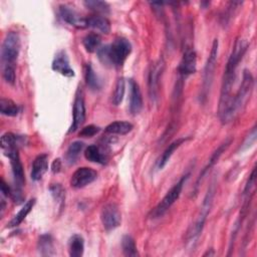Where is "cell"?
Listing matches in <instances>:
<instances>
[{
	"mask_svg": "<svg viewBox=\"0 0 257 257\" xmlns=\"http://www.w3.org/2000/svg\"><path fill=\"white\" fill-rule=\"evenodd\" d=\"M247 48H248V43L244 39L242 38L237 39L235 41L232 52L229 56V59L227 61V64L224 70L219 108H218L219 117L223 123L230 122V108H231L232 97H233L232 88L236 79L237 67L241 59L243 58Z\"/></svg>",
	"mask_w": 257,
	"mask_h": 257,
	"instance_id": "1",
	"label": "cell"
},
{
	"mask_svg": "<svg viewBox=\"0 0 257 257\" xmlns=\"http://www.w3.org/2000/svg\"><path fill=\"white\" fill-rule=\"evenodd\" d=\"M98 59L106 66L121 67L132 52V44L124 37H117L109 45L98 48Z\"/></svg>",
	"mask_w": 257,
	"mask_h": 257,
	"instance_id": "2",
	"label": "cell"
},
{
	"mask_svg": "<svg viewBox=\"0 0 257 257\" xmlns=\"http://www.w3.org/2000/svg\"><path fill=\"white\" fill-rule=\"evenodd\" d=\"M253 85H254V78L252 74L250 73V71L244 70L242 83L239 89L236 91V93L232 97V104L230 108V121L234 119L246 105L248 99L251 96Z\"/></svg>",
	"mask_w": 257,
	"mask_h": 257,
	"instance_id": "3",
	"label": "cell"
},
{
	"mask_svg": "<svg viewBox=\"0 0 257 257\" xmlns=\"http://www.w3.org/2000/svg\"><path fill=\"white\" fill-rule=\"evenodd\" d=\"M214 194H215V185L212 184L206 193V196L204 198L203 204L200 208V212H199V215H198L195 223L189 228V230L187 232V236H186L187 243L194 245L196 240L199 238V236L203 230L204 224L206 222L207 216L211 210Z\"/></svg>",
	"mask_w": 257,
	"mask_h": 257,
	"instance_id": "4",
	"label": "cell"
},
{
	"mask_svg": "<svg viewBox=\"0 0 257 257\" xmlns=\"http://www.w3.org/2000/svg\"><path fill=\"white\" fill-rule=\"evenodd\" d=\"M190 174H186L184 175L165 195V197L162 199V201L156 206V208L151 212V218L153 219H157L162 217L170 208L171 206L178 200V198L180 197L183 187L186 183V181L189 179Z\"/></svg>",
	"mask_w": 257,
	"mask_h": 257,
	"instance_id": "5",
	"label": "cell"
},
{
	"mask_svg": "<svg viewBox=\"0 0 257 257\" xmlns=\"http://www.w3.org/2000/svg\"><path fill=\"white\" fill-rule=\"evenodd\" d=\"M20 51V37L15 31H10L6 34L1 48L2 67L15 66Z\"/></svg>",
	"mask_w": 257,
	"mask_h": 257,
	"instance_id": "6",
	"label": "cell"
},
{
	"mask_svg": "<svg viewBox=\"0 0 257 257\" xmlns=\"http://www.w3.org/2000/svg\"><path fill=\"white\" fill-rule=\"evenodd\" d=\"M218 48H219V42L218 39H214L210 55L207 59L205 68H204V74H203V83H202V89H201V100L204 101L207 96L208 92L210 91L212 82H213V76L214 71L216 67L217 62V56H218Z\"/></svg>",
	"mask_w": 257,
	"mask_h": 257,
	"instance_id": "7",
	"label": "cell"
},
{
	"mask_svg": "<svg viewBox=\"0 0 257 257\" xmlns=\"http://www.w3.org/2000/svg\"><path fill=\"white\" fill-rule=\"evenodd\" d=\"M100 220L106 231H111L117 228L121 223V213L118 207L113 203L103 206L100 212Z\"/></svg>",
	"mask_w": 257,
	"mask_h": 257,
	"instance_id": "8",
	"label": "cell"
},
{
	"mask_svg": "<svg viewBox=\"0 0 257 257\" xmlns=\"http://www.w3.org/2000/svg\"><path fill=\"white\" fill-rule=\"evenodd\" d=\"M85 120V104L82 92L78 89L74 102H73V109H72V123L69 127L68 133H74L77 131Z\"/></svg>",
	"mask_w": 257,
	"mask_h": 257,
	"instance_id": "9",
	"label": "cell"
},
{
	"mask_svg": "<svg viewBox=\"0 0 257 257\" xmlns=\"http://www.w3.org/2000/svg\"><path fill=\"white\" fill-rule=\"evenodd\" d=\"M4 155L9 158L10 165L12 168V173L15 181V186L18 188H22L25 182L23 166L20 161V157L18 154V148H11L9 150L4 151Z\"/></svg>",
	"mask_w": 257,
	"mask_h": 257,
	"instance_id": "10",
	"label": "cell"
},
{
	"mask_svg": "<svg viewBox=\"0 0 257 257\" xmlns=\"http://www.w3.org/2000/svg\"><path fill=\"white\" fill-rule=\"evenodd\" d=\"M96 171L88 167H81L72 174L70 179V185L75 189H80L91 184L94 180H96Z\"/></svg>",
	"mask_w": 257,
	"mask_h": 257,
	"instance_id": "11",
	"label": "cell"
},
{
	"mask_svg": "<svg viewBox=\"0 0 257 257\" xmlns=\"http://www.w3.org/2000/svg\"><path fill=\"white\" fill-rule=\"evenodd\" d=\"M164 70V62L159 60L152 64L149 72L148 84H149V93L151 99L155 100L158 97L160 89V79Z\"/></svg>",
	"mask_w": 257,
	"mask_h": 257,
	"instance_id": "12",
	"label": "cell"
},
{
	"mask_svg": "<svg viewBox=\"0 0 257 257\" xmlns=\"http://www.w3.org/2000/svg\"><path fill=\"white\" fill-rule=\"evenodd\" d=\"M59 15L62 20L75 28H85L87 27V19L78 14L74 9L67 5L59 6Z\"/></svg>",
	"mask_w": 257,
	"mask_h": 257,
	"instance_id": "13",
	"label": "cell"
},
{
	"mask_svg": "<svg viewBox=\"0 0 257 257\" xmlns=\"http://www.w3.org/2000/svg\"><path fill=\"white\" fill-rule=\"evenodd\" d=\"M178 69H179L180 74L185 77L196 72L197 55H196V52L194 49L186 48Z\"/></svg>",
	"mask_w": 257,
	"mask_h": 257,
	"instance_id": "14",
	"label": "cell"
},
{
	"mask_svg": "<svg viewBox=\"0 0 257 257\" xmlns=\"http://www.w3.org/2000/svg\"><path fill=\"white\" fill-rule=\"evenodd\" d=\"M51 67L54 71L60 73L63 76H66V77L74 76V70L71 68L69 64L68 56L64 50H60L55 54Z\"/></svg>",
	"mask_w": 257,
	"mask_h": 257,
	"instance_id": "15",
	"label": "cell"
},
{
	"mask_svg": "<svg viewBox=\"0 0 257 257\" xmlns=\"http://www.w3.org/2000/svg\"><path fill=\"white\" fill-rule=\"evenodd\" d=\"M130 87V111L133 114H138L143 108V96L140 85L134 79L128 80Z\"/></svg>",
	"mask_w": 257,
	"mask_h": 257,
	"instance_id": "16",
	"label": "cell"
},
{
	"mask_svg": "<svg viewBox=\"0 0 257 257\" xmlns=\"http://www.w3.org/2000/svg\"><path fill=\"white\" fill-rule=\"evenodd\" d=\"M48 169V155L41 154L37 156L32 164L31 179L33 181H39Z\"/></svg>",
	"mask_w": 257,
	"mask_h": 257,
	"instance_id": "17",
	"label": "cell"
},
{
	"mask_svg": "<svg viewBox=\"0 0 257 257\" xmlns=\"http://www.w3.org/2000/svg\"><path fill=\"white\" fill-rule=\"evenodd\" d=\"M231 143H232V139H228V140H226L224 143H222V144L215 150V152L212 154V156H211V158H210V160H209L208 165H207V166L204 168V170L201 172V174H200V176H199V178H198L196 187H198V184H199L200 181L204 178V176L206 175V173L218 162V160H219V158L221 157V155L228 149V147L231 145Z\"/></svg>",
	"mask_w": 257,
	"mask_h": 257,
	"instance_id": "18",
	"label": "cell"
},
{
	"mask_svg": "<svg viewBox=\"0 0 257 257\" xmlns=\"http://www.w3.org/2000/svg\"><path fill=\"white\" fill-rule=\"evenodd\" d=\"M86 19L87 27L94 28L104 34H108L110 32V22L103 15H91Z\"/></svg>",
	"mask_w": 257,
	"mask_h": 257,
	"instance_id": "19",
	"label": "cell"
},
{
	"mask_svg": "<svg viewBox=\"0 0 257 257\" xmlns=\"http://www.w3.org/2000/svg\"><path fill=\"white\" fill-rule=\"evenodd\" d=\"M189 139H190V138H180V139H178V140H175L173 143H171V144L167 147V149L164 151V153L162 154L161 158L159 159L158 168L162 170V169L167 165V163L170 161V159H171V157L173 156L174 152H175L181 145H183L186 141H188Z\"/></svg>",
	"mask_w": 257,
	"mask_h": 257,
	"instance_id": "20",
	"label": "cell"
},
{
	"mask_svg": "<svg viewBox=\"0 0 257 257\" xmlns=\"http://www.w3.org/2000/svg\"><path fill=\"white\" fill-rule=\"evenodd\" d=\"M38 252L42 256H52L55 254L53 238L50 234H42L37 243Z\"/></svg>",
	"mask_w": 257,
	"mask_h": 257,
	"instance_id": "21",
	"label": "cell"
},
{
	"mask_svg": "<svg viewBox=\"0 0 257 257\" xmlns=\"http://www.w3.org/2000/svg\"><path fill=\"white\" fill-rule=\"evenodd\" d=\"M35 199H30L28 200L24 205L23 207L19 210V212L12 218V220L7 224V228H13V227H16L18 226L26 217L27 215L30 213V211L32 210V208L34 207L35 205Z\"/></svg>",
	"mask_w": 257,
	"mask_h": 257,
	"instance_id": "22",
	"label": "cell"
},
{
	"mask_svg": "<svg viewBox=\"0 0 257 257\" xmlns=\"http://www.w3.org/2000/svg\"><path fill=\"white\" fill-rule=\"evenodd\" d=\"M134 128L133 123L125 120H116L110 122L106 127L105 132L113 135H126Z\"/></svg>",
	"mask_w": 257,
	"mask_h": 257,
	"instance_id": "23",
	"label": "cell"
},
{
	"mask_svg": "<svg viewBox=\"0 0 257 257\" xmlns=\"http://www.w3.org/2000/svg\"><path fill=\"white\" fill-rule=\"evenodd\" d=\"M84 157L87 161L91 163H97L100 165H104L106 163L105 156L100 152L99 148L95 145H90L85 149Z\"/></svg>",
	"mask_w": 257,
	"mask_h": 257,
	"instance_id": "24",
	"label": "cell"
},
{
	"mask_svg": "<svg viewBox=\"0 0 257 257\" xmlns=\"http://www.w3.org/2000/svg\"><path fill=\"white\" fill-rule=\"evenodd\" d=\"M84 251V240L82 236L74 234L69 240V255L71 257H81Z\"/></svg>",
	"mask_w": 257,
	"mask_h": 257,
	"instance_id": "25",
	"label": "cell"
},
{
	"mask_svg": "<svg viewBox=\"0 0 257 257\" xmlns=\"http://www.w3.org/2000/svg\"><path fill=\"white\" fill-rule=\"evenodd\" d=\"M85 82H86V85L91 90L96 91V90H99L100 87H101V81L98 78L95 71L93 70L90 63H88L86 65V68H85Z\"/></svg>",
	"mask_w": 257,
	"mask_h": 257,
	"instance_id": "26",
	"label": "cell"
},
{
	"mask_svg": "<svg viewBox=\"0 0 257 257\" xmlns=\"http://www.w3.org/2000/svg\"><path fill=\"white\" fill-rule=\"evenodd\" d=\"M100 42H101L100 36L94 32L88 33L82 39V44L87 52L97 51L98 48L100 47Z\"/></svg>",
	"mask_w": 257,
	"mask_h": 257,
	"instance_id": "27",
	"label": "cell"
},
{
	"mask_svg": "<svg viewBox=\"0 0 257 257\" xmlns=\"http://www.w3.org/2000/svg\"><path fill=\"white\" fill-rule=\"evenodd\" d=\"M83 5L90 11L98 14H108L109 13V5L107 2L100 0H86L83 1Z\"/></svg>",
	"mask_w": 257,
	"mask_h": 257,
	"instance_id": "28",
	"label": "cell"
},
{
	"mask_svg": "<svg viewBox=\"0 0 257 257\" xmlns=\"http://www.w3.org/2000/svg\"><path fill=\"white\" fill-rule=\"evenodd\" d=\"M0 112L6 116H15L19 112V107L12 99L2 97L0 99Z\"/></svg>",
	"mask_w": 257,
	"mask_h": 257,
	"instance_id": "29",
	"label": "cell"
},
{
	"mask_svg": "<svg viewBox=\"0 0 257 257\" xmlns=\"http://www.w3.org/2000/svg\"><path fill=\"white\" fill-rule=\"evenodd\" d=\"M84 148V144L82 142L76 141L73 142L72 144H70V146L68 147L66 154H65V160L67 161L68 164H74L75 161L77 160L80 152L83 150Z\"/></svg>",
	"mask_w": 257,
	"mask_h": 257,
	"instance_id": "30",
	"label": "cell"
},
{
	"mask_svg": "<svg viewBox=\"0 0 257 257\" xmlns=\"http://www.w3.org/2000/svg\"><path fill=\"white\" fill-rule=\"evenodd\" d=\"M121 248L124 256H138V250H137V245L134 240V238L130 235H124L121 239Z\"/></svg>",
	"mask_w": 257,
	"mask_h": 257,
	"instance_id": "31",
	"label": "cell"
},
{
	"mask_svg": "<svg viewBox=\"0 0 257 257\" xmlns=\"http://www.w3.org/2000/svg\"><path fill=\"white\" fill-rule=\"evenodd\" d=\"M49 191H50L53 199L57 203L59 209L62 210V208L64 206V202H65V190L62 188V186L60 184H53L52 186H50Z\"/></svg>",
	"mask_w": 257,
	"mask_h": 257,
	"instance_id": "32",
	"label": "cell"
},
{
	"mask_svg": "<svg viewBox=\"0 0 257 257\" xmlns=\"http://www.w3.org/2000/svg\"><path fill=\"white\" fill-rule=\"evenodd\" d=\"M124 90H125L124 79H123V77H119L116 80L114 90L112 93V98H111V101L114 105H118L122 101L123 95H124Z\"/></svg>",
	"mask_w": 257,
	"mask_h": 257,
	"instance_id": "33",
	"label": "cell"
},
{
	"mask_svg": "<svg viewBox=\"0 0 257 257\" xmlns=\"http://www.w3.org/2000/svg\"><path fill=\"white\" fill-rule=\"evenodd\" d=\"M19 137L12 134V133H6L1 137V148L4 151L9 150L11 148H18L19 144Z\"/></svg>",
	"mask_w": 257,
	"mask_h": 257,
	"instance_id": "34",
	"label": "cell"
},
{
	"mask_svg": "<svg viewBox=\"0 0 257 257\" xmlns=\"http://www.w3.org/2000/svg\"><path fill=\"white\" fill-rule=\"evenodd\" d=\"M2 76L4 80L9 84H14L16 79L15 66H4L2 67Z\"/></svg>",
	"mask_w": 257,
	"mask_h": 257,
	"instance_id": "35",
	"label": "cell"
},
{
	"mask_svg": "<svg viewBox=\"0 0 257 257\" xmlns=\"http://www.w3.org/2000/svg\"><path fill=\"white\" fill-rule=\"evenodd\" d=\"M99 127L97 125H94V124H89V125H86L84 127H82L79 132V137H82V138H90V137H93L94 135H96L98 132H99Z\"/></svg>",
	"mask_w": 257,
	"mask_h": 257,
	"instance_id": "36",
	"label": "cell"
},
{
	"mask_svg": "<svg viewBox=\"0 0 257 257\" xmlns=\"http://www.w3.org/2000/svg\"><path fill=\"white\" fill-rule=\"evenodd\" d=\"M1 193L5 197H10V193H11V187L8 186L3 179H1Z\"/></svg>",
	"mask_w": 257,
	"mask_h": 257,
	"instance_id": "37",
	"label": "cell"
},
{
	"mask_svg": "<svg viewBox=\"0 0 257 257\" xmlns=\"http://www.w3.org/2000/svg\"><path fill=\"white\" fill-rule=\"evenodd\" d=\"M60 169H61V161L60 159H55L51 165V171L52 173L56 174L60 171Z\"/></svg>",
	"mask_w": 257,
	"mask_h": 257,
	"instance_id": "38",
	"label": "cell"
}]
</instances>
